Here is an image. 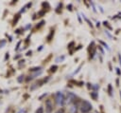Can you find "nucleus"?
Wrapping results in <instances>:
<instances>
[{"label": "nucleus", "mask_w": 121, "mask_h": 113, "mask_svg": "<svg viewBox=\"0 0 121 113\" xmlns=\"http://www.w3.org/2000/svg\"><path fill=\"white\" fill-rule=\"evenodd\" d=\"M76 98H77V96H76L75 94H73V93H71V92H68V94H67V103H68V104L74 103L75 100H76Z\"/></svg>", "instance_id": "obj_3"}, {"label": "nucleus", "mask_w": 121, "mask_h": 113, "mask_svg": "<svg viewBox=\"0 0 121 113\" xmlns=\"http://www.w3.org/2000/svg\"><path fill=\"white\" fill-rule=\"evenodd\" d=\"M91 96H92L94 99H95V98H96V93H95V92H91Z\"/></svg>", "instance_id": "obj_7"}, {"label": "nucleus", "mask_w": 121, "mask_h": 113, "mask_svg": "<svg viewBox=\"0 0 121 113\" xmlns=\"http://www.w3.org/2000/svg\"><path fill=\"white\" fill-rule=\"evenodd\" d=\"M36 113H43V108L41 106V107H39L37 110H36Z\"/></svg>", "instance_id": "obj_5"}, {"label": "nucleus", "mask_w": 121, "mask_h": 113, "mask_svg": "<svg viewBox=\"0 0 121 113\" xmlns=\"http://www.w3.org/2000/svg\"><path fill=\"white\" fill-rule=\"evenodd\" d=\"M120 97H121V91H120Z\"/></svg>", "instance_id": "obj_14"}, {"label": "nucleus", "mask_w": 121, "mask_h": 113, "mask_svg": "<svg viewBox=\"0 0 121 113\" xmlns=\"http://www.w3.org/2000/svg\"><path fill=\"white\" fill-rule=\"evenodd\" d=\"M45 109H46L47 113H51V111H52V109H53V105H52L50 100H47V101H46V103H45Z\"/></svg>", "instance_id": "obj_4"}, {"label": "nucleus", "mask_w": 121, "mask_h": 113, "mask_svg": "<svg viewBox=\"0 0 121 113\" xmlns=\"http://www.w3.org/2000/svg\"><path fill=\"white\" fill-rule=\"evenodd\" d=\"M119 63H120V65H121V56H119Z\"/></svg>", "instance_id": "obj_13"}, {"label": "nucleus", "mask_w": 121, "mask_h": 113, "mask_svg": "<svg viewBox=\"0 0 121 113\" xmlns=\"http://www.w3.org/2000/svg\"><path fill=\"white\" fill-rule=\"evenodd\" d=\"M55 113H64V111H63V109H59L57 112H55Z\"/></svg>", "instance_id": "obj_9"}, {"label": "nucleus", "mask_w": 121, "mask_h": 113, "mask_svg": "<svg viewBox=\"0 0 121 113\" xmlns=\"http://www.w3.org/2000/svg\"><path fill=\"white\" fill-rule=\"evenodd\" d=\"M55 98H56V103L59 104V105H63L64 104V96L61 92H57L56 95H55Z\"/></svg>", "instance_id": "obj_2"}, {"label": "nucleus", "mask_w": 121, "mask_h": 113, "mask_svg": "<svg viewBox=\"0 0 121 113\" xmlns=\"http://www.w3.org/2000/svg\"><path fill=\"white\" fill-rule=\"evenodd\" d=\"M23 79H24V76H22V75H21V76H20V77L18 78V82H19V83H21Z\"/></svg>", "instance_id": "obj_8"}, {"label": "nucleus", "mask_w": 121, "mask_h": 113, "mask_svg": "<svg viewBox=\"0 0 121 113\" xmlns=\"http://www.w3.org/2000/svg\"><path fill=\"white\" fill-rule=\"evenodd\" d=\"M92 104L88 102V101H83L82 103H81V104H80V111L82 112V113H88L89 111H91V109H92Z\"/></svg>", "instance_id": "obj_1"}, {"label": "nucleus", "mask_w": 121, "mask_h": 113, "mask_svg": "<svg viewBox=\"0 0 121 113\" xmlns=\"http://www.w3.org/2000/svg\"><path fill=\"white\" fill-rule=\"evenodd\" d=\"M56 68H57V66H52V67H51V70H52V71H55V70H56Z\"/></svg>", "instance_id": "obj_11"}, {"label": "nucleus", "mask_w": 121, "mask_h": 113, "mask_svg": "<svg viewBox=\"0 0 121 113\" xmlns=\"http://www.w3.org/2000/svg\"><path fill=\"white\" fill-rule=\"evenodd\" d=\"M4 44H5V41H3V42L0 44V47H2V46H4Z\"/></svg>", "instance_id": "obj_12"}, {"label": "nucleus", "mask_w": 121, "mask_h": 113, "mask_svg": "<svg viewBox=\"0 0 121 113\" xmlns=\"http://www.w3.org/2000/svg\"><path fill=\"white\" fill-rule=\"evenodd\" d=\"M64 59V56H61V57H59L56 59V62H60V61H62Z\"/></svg>", "instance_id": "obj_6"}, {"label": "nucleus", "mask_w": 121, "mask_h": 113, "mask_svg": "<svg viewBox=\"0 0 121 113\" xmlns=\"http://www.w3.org/2000/svg\"><path fill=\"white\" fill-rule=\"evenodd\" d=\"M100 43H101V44H102L103 46H105V47H107V48H109V47H108V45H107V44H105V43H104V42H102V41H100Z\"/></svg>", "instance_id": "obj_10"}]
</instances>
